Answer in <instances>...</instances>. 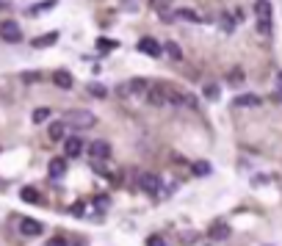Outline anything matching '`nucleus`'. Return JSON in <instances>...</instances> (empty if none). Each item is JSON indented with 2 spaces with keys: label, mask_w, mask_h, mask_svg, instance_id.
Returning a JSON list of instances; mask_svg holds the SVG:
<instances>
[{
  "label": "nucleus",
  "mask_w": 282,
  "mask_h": 246,
  "mask_svg": "<svg viewBox=\"0 0 282 246\" xmlns=\"http://www.w3.org/2000/svg\"><path fill=\"white\" fill-rule=\"evenodd\" d=\"M61 119H64V125L66 127H78V130H89V127H94L97 125V116L91 114V111H80V108H75V111H66L64 116H61Z\"/></svg>",
  "instance_id": "f257e3e1"
},
{
  "label": "nucleus",
  "mask_w": 282,
  "mask_h": 246,
  "mask_svg": "<svg viewBox=\"0 0 282 246\" xmlns=\"http://www.w3.org/2000/svg\"><path fill=\"white\" fill-rule=\"evenodd\" d=\"M0 39L8 42V44L22 42V28H19V22H14V19H3V22H0Z\"/></svg>",
  "instance_id": "f03ea898"
},
{
  "label": "nucleus",
  "mask_w": 282,
  "mask_h": 246,
  "mask_svg": "<svg viewBox=\"0 0 282 246\" xmlns=\"http://www.w3.org/2000/svg\"><path fill=\"white\" fill-rule=\"evenodd\" d=\"M138 188L144 194H158L161 191V180L152 172H144V174H138Z\"/></svg>",
  "instance_id": "7ed1b4c3"
},
{
  "label": "nucleus",
  "mask_w": 282,
  "mask_h": 246,
  "mask_svg": "<svg viewBox=\"0 0 282 246\" xmlns=\"http://www.w3.org/2000/svg\"><path fill=\"white\" fill-rule=\"evenodd\" d=\"M258 17H260V33L271 30V3L269 0H258Z\"/></svg>",
  "instance_id": "20e7f679"
},
{
  "label": "nucleus",
  "mask_w": 282,
  "mask_h": 246,
  "mask_svg": "<svg viewBox=\"0 0 282 246\" xmlns=\"http://www.w3.org/2000/svg\"><path fill=\"white\" fill-rule=\"evenodd\" d=\"M19 233H22L25 238H33V235L44 233V224L36 222V219H22V222H19Z\"/></svg>",
  "instance_id": "39448f33"
},
{
  "label": "nucleus",
  "mask_w": 282,
  "mask_h": 246,
  "mask_svg": "<svg viewBox=\"0 0 282 246\" xmlns=\"http://www.w3.org/2000/svg\"><path fill=\"white\" fill-rule=\"evenodd\" d=\"M138 50L144 55H152V58H158V55L163 53V47L158 44V39H152V36H144V39H138Z\"/></svg>",
  "instance_id": "423d86ee"
},
{
  "label": "nucleus",
  "mask_w": 282,
  "mask_h": 246,
  "mask_svg": "<svg viewBox=\"0 0 282 246\" xmlns=\"http://www.w3.org/2000/svg\"><path fill=\"white\" fill-rule=\"evenodd\" d=\"M230 235H233V230H230L227 222H216V224H210V230H208L210 241H227Z\"/></svg>",
  "instance_id": "0eeeda50"
},
{
  "label": "nucleus",
  "mask_w": 282,
  "mask_h": 246,
  "mask_svg": "<svg viewBox=\"0 0 282 246\" xmlns=\"http://www.w3.org/2000/svg\"><path fill=\"white\" fill-rule=\"evenodd\" d=\"M89 155L94 158V161H105V158H111V144L108 141H91Z\"/></svg>",
  "instance_id": "6e6552de"
},
{
  "label": "nucleus",
  "mask_w": 282,
  "mask_h": 246,
  "mask_svg": "<svg viewBox=\"0 0 282 246\" xmlns=\"http://www.w3.org/2000/svg\"><path fill=\"white\" fill-rule=\"evenodd\" d=\"M64 152H66V158H78L80 152H83V141H80L78 136L64 138Z\"/></svg>",
  "instance_id": "1a4fd4ad"
},
{
  "label": "nucleus",
  "mask_w": 282,
  "mask_h": 246,
  "mask_svg": "<svg viewBox=\"0 0 282 246\" xmlns=\"http://www.w3.org/2000/svg\"><path fill=\"white\" fill-rule=\"evenodd\" d=\"M233 105H238V108H258V105H263V100L258 94H238L233 100Z\"/></svg>",
  "instance_id": "9d476101"
},
{
  "label": "nucleus",
  "mask_w": 282,
  "mask_h": 246,
  "mask_svg": "<svg viewBox=\"0 0 282 246\" xmlns=\"http://www.w3.org/2000/svg\"><path fill=\"white\" fill-rule=\"evenodd\" d=\"M47 172H50L53 180H61V177L66 174V161H64V158H53V161L47 163Z\"/></svg>",
  "instance_id": "9b49d317"
},
{
  "label": "nucleus",
  "mask_w": 282,
  "mask_h": 246,
  "mask_svg": "<svg viewBox=\"0 0 282 246\" xmlns=\"http://www.w3.org/2000/svg\"><path fill=\"white\" fill-rule=\"evenodd\" d=\"M53 83L58 86V89H72L75 80H72V75L66 72V69H55L53 72Z\"/></svg>",
  "instance_id": "f8f14e48"
},
{
  "label": "nucleus",
  "mask_w": 282,
  "mask_h": 246,
  "mask_svg": "<svg viewBox=\"0 0 282 246\" xmlns=\"http://www.w3.org/2000/svg\"><path fill=\"white\" fill-rule=\"evenodd\" d=\"M174 17L183 19V22H199V19H202L194 8H174Z\"/></svg>",
  "instance_id": "ddd939ff"
},
{
  "label": "nucleus",
  "mask_w": 282,
  "mask_h": 246,
  "mask_svg": "<svg viewBox=\"0 0 282 246\" xmlns=\"http://www.w3.org/2000/svg\"><path fill=\"white\" fill-rule=\"evenodd\" d=\"M58 42V33H44V36H39V39H33V47L36 50H42V47H53V44Z\"/></svg>",
  "instance_id": "4468645a"
},
{
  "label": "nucleus",
  "mask_w": 282,
  "mask_h": 246,
  "mask_svg": "<svg viewBox=\"0 0 282 246\" xmlns=\"http://www.w3.org/2000/svg\"><path fill=\"white\" fill-rule=\"evenodd\" d=\"M122 94H141V91H147V83H144V80H130V83H127V86H122Z\"/></svg>",
  "instance_id": "2eb2a0df"
},
{
  "label": "nucleus",
  "mask_w": 282,
  "mask_h": 246,
  "mask_svg": "<svg viewBox=\"0 0 282 246\" xmlns=\"http://www.w3.org/2000/svg\"><path fill=\"white\" fill-rule=\"evenodd\" d=\"M64 119H61V122H53V125H50L47 127V136L50 138H53V141H64Z\"/></svg>",
  "instance_id": "dca6fc26"
},
{
  "label": "nucleus",
  "mask_w": 282,
  "mask_h": 246,
  "mask_svg": "<svg viewBox=\"0 0 282 246\" xmlns=\"http://www.w3.org/2000/svg\"><path fill=\"white\" fill-rule=\"evenodd\" d=\"M19 197H22V202H30V205H39V202H42V197H39L36 188H22V194H19Z\"/></svg>",
  "instance_id": "f3484780"
},
{
  "label": "nucleus",
  "mask_w": 282,
  "mask_h": 246,
  "mask_svg": "<svg viewBox=\"0 0 282 246\" xmlns=\"http://www.w3.org/2000/svg\"><path fill=\"white\" fill-rule=\"evenodd\" d=\"M163 50H166V53L172 55L174 61H183V50L177 47V44H174V42H166V47H163Z\"/></svg>",
  "instance_id": "a211bd4d"
},
{
  "label": "nucleus",
  "mask_w": 282,
  "mask_h": 246,
  "mask_svg": "<svg viewBox=\"0 0 282 246\" xmlns=\"http://www.w3.org/2000/svg\"><path fill=\"white\" fill-rule=\"evenodd\" d=\"M194 174H199V177H208V174H210V163H208V161L194 163Z\"/></svg>",
  "instance_id": "6ab92c4d"
},
{
  "label": "nucleus",
  "mask_w": 282,
  "mask_h": 246,
  "mask_svg": "<svg viewBox=\"0 0 282 246\" xmlns=\"http://www.w3.org/2000/svg\"><path fill=\"white\" fill-rule=\"evenodd\" d=\"M50 119V108H36L33 111V122L36 125H42V122H47Z\"/></svg>",
  "instance_id": "aec40b11"
},
{
  "label": "nucleus",
  "mask_w": 282,
  "mask_h": 246,
  "mask_svg": "<svg viewBox=\"0 0 282 246\" xmlns=\"http://www.w3.org/2000/svg\"><path fill=\"white\" fill-rule=\"evenodd\" d=\"M19 80H22V83H36V80H42V75L39 72H22L19 75Z\"/></svg>",
  "instance_id": "412c9836"
},
{
  "label": "nucleus",
  "mask_w": 282,
  "mask_h": 246,
  "mask_svg": "<svg viewBox=\"0 0 282 246\" xmlns=\"http://www.w3.org/2000/svg\"><path fill=\"white\" fill-rule=\"evenodd\" d=\"M50 8H55V3H39V6L28 8V14H42V11H50Z\"/></svg>",
  "instance_id": "4be33fe9"
},
{
  "label": "nucleus",
  "mask_w": 282,
  "mask_h": 246,
  "mask_svg": "<svg viewBox=\"0 0 282 246\" xmlns=\"http://www.w3.org/2000/svg\"><path fill=\"white\" fill-rule=\"evenodd\" d=\"M222 25H224L227 33H233V17H230V14H222Z\"/></svg>",
  "instance_id": "5701e85b"
},
{
  "label": "nucleus",
  "mask_w": 282,
  "mask_h": 246,
  "mask_svg": "<svg viewBox=\"0 0 282 246\" xmlns=\"http://www.w3.org/2000/svg\"><path fill=\"white\" fill-rule=\"evenodd\" d=\"M89 91H91L94 97H105V94H108V91L102 89V86H97V83H91V86H89Z\"/></svg>",
  "instance_id": "b1692460"
},
{
  "label": "nucleus",
  "mask_w": 282,
  "mask_h": 246,
  "mask_svg": "<svg viewBox=\"0 0 282 246\" xmlns=\"http://www.w3.org/2000/svg\"><path fill=\"white\" fill-rule=\"evenodd\" d=\"M147 246H166V241L158 238V235H150V238H147Z\"/></svg>",
  "instance_id": "393cba45"
},
{
  "label": "nucleus",
  "mask_w": 282,
  "mask_h": 246,
  "mask_svg": "<svg viewBox=\"0 0 282 246\" xmlns=\"http://www.w3.org/2000/svg\"><path fill=\"white\" fill-rule=\"evenodd\" d=\"M230 80H233V83H238V80H244V69H238V66H235L233 72H230Z\"/></svg>",
  "instance_id": "a878e982"
},
{
  "label": "nucleus",
  "mask_w": 282,
  "mask_h": 246,
  "mask_svg": "<svg viewBox=\"0 0 282 246\" xmlns=\"http://www.w3.org/2000/svg\"><path fill=\"white\" fill-rule=\"evenodd\" d=\"M205 94H208L210 100H216V97H219V89H216L213 83H210V86H205Z\"/></svg>",
  "instance_id": "bb28decb"
},
{
  "label": "nucleus",
  "mask_w": 282,
  "mask_h": 246,
  "mask_svg": "<svg viewBox=\"0 0 282 246\" xmlns=\"http://www.w3.org/2000/svg\"><path fill=\"white\" fill-rule=\"evenodd\" d=\"M274 97H277V100H282V72L277 75V94Z\"/></svg>",
  "instance_id": "cd10ccee"
},
{
  "label": "nucleus",
  "mask_w": 282,
  "mask_h": 246,
  "mask_svg": "<svg viewBox=\"0 0 282 246\" xmlns=\"http://www.w3.org/2000/svg\"><path fill=\"white\" fill-rule=\"evenodd\" d=\"M47 246H69V244H66L64 238H50V241H47Z\"/></svg>",
  "instance_id": "c85d7f7f"
},
{
  "label": "nucleus",
  "mask_w": 282,
  "mask_h": 246,
  "mask_svg": "<svg viewBox=\"0 0 282 246\" xmlns=\"http://www.w3.org/2000/svg\"><path fill=\"white\" fill-rule=\"evenodd\" d=\"M105 208H108V199L100 197V199H97V210H105Z\"/></svg>",
  "instance_id": "c756f323"
},
{
  "label": "nucleus",
  "mask_w": 282,
  "mask_h": 246,
  "mask_svg": "<svg viewBox=\"0 0 282 246\" xmlns=\"http://www.w3.org/2000/svg\"><path fill=\"white\" fill-rule=\"evenodd\" d=\"M72 213H75V216H80V213H83V205H80V202L72 205Z\"/></svg>",
  "instance_id": "7c9ffc66"
}]
</instances>
